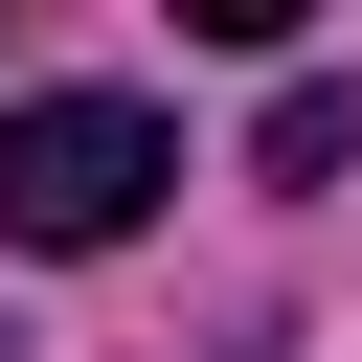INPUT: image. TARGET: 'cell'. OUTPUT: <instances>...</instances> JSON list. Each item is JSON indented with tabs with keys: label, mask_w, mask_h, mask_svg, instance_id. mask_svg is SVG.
Instances as JSON below:
<instances>
[{
	"label": "cell",
	"mask_w": 362,
	"mask_h": 362,
	"mask_svg": "<svg viewBox=\"0 0 362 362\" xmlns=\"http://www.w3.org/2000/svg\"><path fill=\"white\" fill-rule=\"evenodd\" d=\"M181 181V113L136 90H0V249H136Z\"/></svg>",
	"instance_id": "obj_1"
},
{
	"label": "cell",
	"mask_w": 362,
	"mask_h": 362,
	"mask_svg": "<svg viewBox=\"0 0 362 362\" xmlns=\"http://www.w3.org/2000/svg\"><path fill=\"white\" fill-rule=\"evenodd\" d=\"M249 158H272V181H339V158H362V90H339V68H294V90H272V136H249Z\"/></svg>",
	"instance_id": "obj_2"
},
{
	"label": "cell",
	"mask_w": 362,
	"mask_h": 362,
	"mask_svg": "<svg viewBox=\"0 0 362 362\" xmlns=\"http://www.w3.org/2000/svg\"><path fill=\"white\" fill-rule=\"evenodd\" d=\"M0 362H23V339H0Z\"/></svg>",
	"instance_id": "obj_3"
}]
</instances>
